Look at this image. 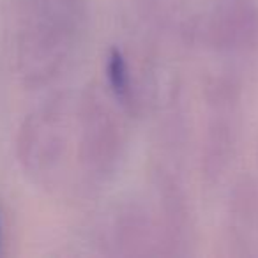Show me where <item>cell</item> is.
Masks as SVG:
<instances>
[{
    "instance_id": "6da1fadb",
    "label": "cell",
    "mask_w": 258,
    "mask_h": 258,
    "mask_svg": "<svg viewBox=\"0 0 258 258\" xmlns=\"http://www.w3.org/2000/svg\"><path fill=\"white\" fill-rule=\"evenodd\" d=\"M110 78L113 82V87L117 92H125L127 90V75H125L124 60L118 53H113L110 62Z\"/></svg>"
}]
</instances>
